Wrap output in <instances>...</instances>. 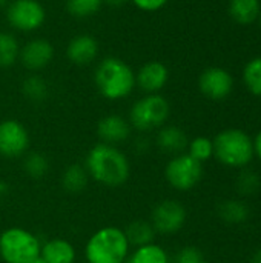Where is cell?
Wrapping results in <instances>:
<instances>
[{"label": "cell", "instance_id": "cell-1", "mask_svg": "<svg viewBox=\"0 0 261 263\" xmlns=\"http://www.w3.org/2000/svg\"><path fill=\"white\" fill-rule=\"evenodd\" d=\"M85 168L89 179L108 188L125 185L131 176V163L126 154L118 146L102 142L88 151Z\"/></svg>", "mask_w": 261, "mask_h": 263}, {"label": "cell", "instance_id": "cell-2", "mask_svg": "<svg viewBox=\"0 0 261 263\" xmlns=\"http://www.w3.org/2000/svg\"><path fill=\"white\" fill-rule=\"evenodd\" d=\"M94 82L106 100H123L135 89V71L120 57H105L98 62Z\"/></svg>", "mask_w": 261, "mask_h": 263}, {"label": "cell", "instance_id": "cell-3", "mask_svg": "<svg viewBox=\"0 0 261 263\" xmlns=\"http://www.w3.org/2000/svg\"><path fill=\"white\" fill-rule=\"evenodd\" d=\"M131 245L126 234L118 227H103L97 230L85 245L88 263H126Z\"/></svg>", "mask_w": 261, "mask_h": 263}, {"label": "cell", "instance_id": "cell-4", "mask_svg": "<svg viewBox=\"0 0 261 263\" xmlns=\"http://www.w3.org/2000/svg\"><path fill=\"white\" fill-rule=\"evenodd\" d=\"M212 143L217 160L229 168H245L255 156L252 137L238 128L223 129L215 136Z\"/></svg>", "mask_w": 261, "mask_h": 263}, {"label": "cell", "instance_id": "cell-5", "mask_svg": "<svg viewBox=\"0 0 261 263\" xmlns=\"http://www.w3.org/2000/svg\"><path fill=\"white\" fill-rule=\"evenodd\" d=\"M40 250V239L25 228L12 227L0 234V259L5 263H31Z\"/></svg>", "mask_w": 261, "mask_h": 263}, {"label": "cell", "instance_id": "cell-6", "mask_svg": "<svg viewBox=\"0 0 261 263\" xmlns=\"http://www.w3.org/2000/svg\"><path fill=\"white\" fill-rule=\"evenodd\" d=\"M169 114V102L162 94H146L131 106L128 120L138 133H151L166 125Z\"/></svg>", "mask_w": 261, "mask_h": 263}, {"label": "cell", "instance_id": "cell-7", "mask_svg": "<svg viewBox=\"0 0 261 263\" xmlns=\"http://www.w3.org/2000/svg\"><path fill=\"white\" fill-rule=\"evenodd\" d=\"M203 177V163L192 159L188 153L174 156L166 168L165 179L177 191L186 193L195 188Z\"/></svg>", "mask_w": 261, "mask_h": 263}, {"label": "cell", "instance_id": "cell-8", "mask_svg": "<svg viewBox=\"0 0 261 263\" xmlns=\"http://www.w3.org/2000/svg\"><path fill=\"white\" fill-rule=\"evenodd\" d=\"M6 20L20 32H32L43 26L46 9L38 0H11L6 6Z\"/></svg>", "mask_w": 261, "mask_h": 263}, {"label": "cell", "instance_id": "cell-9", "mask_svg": "<svg viewBox=\"0 0 261 263\" xmlns=\"http://www.w3.org/2000/svg\"><path fill=\"white\" fill-rule=\"evenodd\" d=\"M186 208L172 199L162 200L155 205L151 214V223L158 234H175L178 233L186 223Z\"/></svg>", "mask_w": 261, "mask_h": 263}, {"label": "cell", "instance_id": "cell-10", "mask_svg": "<svg viewBox=\"0 0 261 263\" xmlns=\"http://www.w3.org/2000/svg\"><path fill=\"white\" fill-rule=\"evenodd\" d=\"M29 148V133L26 126L14 119L0 122V156L6 159L23 157Z\"/></svg>", "mask_w": 261, "mask_h": 263}, {"label": "cell", "instance_id": "cell-11", "mask_svg": "<svg viewBox=\"0 0 261 263\" xmlns=\"http://www.w3.org/2000/svg\"><path fill=\"white\" fill-rule=\"evenodd\" d=\"M198 89L209 100H225L234 89V77L225 68H206L198 77Z\"/></svg>", "mask_w": 261, "mask_h": 263}, {"label": "cell", "instance_id": "cell-12", "mask_svg": "<svg viewBox=\"0 0 261 263\" xmlns=\"http://www.w3.org/2000/svg\"><path fill=\"white\" fill-rule=\"evenodd\" d=\"M54 59V46L46 39H31L20 46L18 62L31 72L45 69Z\"/></svg>", "mask_w": 261, "mask_h": 263}, {"label": "cell", "instance_id": "cell-13", "mask_svg": "<svg viewBox=\"0 0 261 263\" xmlns=\"http://www.w3.org/2000/svg\"><path fill=\"white\" fill-rule=\"evenodd\" d=\"M169 80V69L158 60L146 62L135 72V83L145 94H160Z\"/></svg>", "mask_w": 261, "mask_h": 263}, {"label": "cell", "instance_id": "cell-14", "mask_svg": "<svg viewBox=\"0 0 261 263\" xmlns=\"http://www.w3.org/2000/svg\"><path fill=\"white\" fill-rule=\"evenodd\" d=\"M131 123L128 119L118 114H108L102 117L97 123V136L102 143L108 145H120L131 136Z\"/></svg>", "mask_w": 261, "mask_h": 263}, {"label": "cell", "instance_id": "cell-15", "mask_svg": "<svg viewBox=\"0 0 261 263\" xmlns=\"http://www.w3.org/2000/svg\"><path fill=\"white\" fill-rule=\"evenodd\" d=\"M66 55L74 65H91L98 57V42L89 34H78L69 40L66 46Z\"/></svg>", "mask_w": 261, "mask_h": 263}, {"label": "cell", "instance_id": "cell-16", "mask_svg": "<svg viewBox=\"0 0 261 263\" xmlns=\"http://www.w3.org/2000/svg\"><path fill=\"white\" fill-rule=\"evenodd\" d=\"M155 143L163 153L178 156V154H183L188 149L189 139H188L186 133L180 126L163 125L157 133Z\"/></svg>", "mask_w": 261, "mask_h": 263}, {"label": "cell", "instance_id": "cell-17", "mask_svg": "<svg viewBox=\"0 0 261 263\" xmlns=\"http://www.w3.org/2000/svg\"><path fill=\"white\" fill-rule=\"evenodd\" d=\"M40 257L46 263H75L77 251L66 239H49L42 243Z\"/></svg>", "mask_w": 261, "mask_h": 263}, {"label": "cell", "instance_id": "cell-18", "mask_svg": "<svg viewBox=\"0 0 261 263\" xmlns=\"http://www.w3.org/2000/svg\"><path fill=\"white\" fill-rule=\"evenodd\" d=\"M229 15L238 25L248 26L258 20L261 12L260 0H229Z\"/></svg>", "mask_w": 261, "mask_h": 263}, {"label": "cell", "instance_id": "cell-19", "mask_svg": "<svg viewBox=\"0 0 261 263\" xmlns=\"http://www.w3.org/2000/svg\"><path fill=\"white\" fill-rule=\"evenodd\" d=\"M89 174L85 168V165L72 163L69 165L63 174H62V186L66 193L71 194H80L86 190L89 183Z\"/></svg>", "mask_w": 261, "mask_h": 263}, {"label": "cell", "instance_id": "cell-20", "mask_svg": "<svg viewBox=\"0 0 261 263\" xmlns=\"http://www.w3.org/2000/svg\"><path fill=\"white\" fill-rule=\"evenodd\" d=\"M126 239L131 245V248L145 247L155 242V230L151 222L148 220H134L131 222L125 230Z\"/></svg>", "mask_w": 261, "mask_h": 263}, {"label": "cell", "instance_id": "cell-21", "mask_svg": "<svg viewBox=\"0 0 261 263\" xmlns=\"http://www.w3.org/2000/svg\"><path fill=\"white\" fill-rule=\"evenodd\" d=\"M217 211H218V217L228 225H242L249 217L248 205L242 200H237V199L223 200L218 205Z\"/></svg>", "mask_w": 261, "mask_h": 263}, {"label": "cell", "instance_id": "cell-22", "mask_svg": "<svg viewBox=\"0 0 261 263\" xmlns=\"http://www.w3.org/2000/svg\"><path fill=\"white\" fill-rule=\"evenodd\" d=\"M128 263H171V259L166 253V250L160 245L149 243L145 247L134 248L132 253H129Z\"/></svg>", "mask_w": 261, "mask_h": 263}, {"label": "cell", "instance_id": "cell-23", "mask_svg": "<svg viewBox=\"0 0 261 263\" xmlns=\"http://www.w3.org/2000/svg\"><path fill=\"white\" fill-rule=\"evenodd\" d=\"M20 43L14 34L0 31V68H9L18 62Z\"/></svg>", "mask_w": 261, "mask_h": 263}, {"label": "cell", "instance_id": "cell-24", "mask_svg": "<svg viewBox=\"0 0 261 263\" xmlns=\"http://www.w3.org/2000/svg\"><path fill=\"white\" fill-rule=\"evenodd\" d=\"M22 92L31 102H43L48 97V83L38 74H31L23 80Z\"/></svg>", "mask_w": 261, "mask_h": 263}, {"label": "cell", "instance_id": "cell-25", "mask_svg": "<svg viewBox=\"0 0 261 263\" xmlns=\"http://www.w3.org/2000/svg\"><path fill=\"white\" fill-rule=\"evenodd\" d=\"M23 171L31 179H43L49 171V160L42 153H28L23 156Z\"/></svg>", "mask_w": 261, "mask_h": 263}, {"label": "cell", "instance_id": "cell-26", "mask_svg": "<svg viewBox=\"0 0 261 263\" xmlns=\"http://www.w3.org/2000/svg\"><path fill=\"white\" fill-rule=\"evenodd\" d=\"M243 82L251 94L261 97V55L246 63L243 69Z\"/></svg>", "mask_w": 261, "mask_h": 263}, {"label": "cell", "instance_id": "cell-27", "mask_svg": "<svg viewBox=\"0 0 261 263\" xmlns=\"http://www.w3.org/2000/svg\"><path fill=\"white\" fill-rule=\"evenodd\" d=\"M188 154L197 162L203 163L214 156V143L209 137L198 136L188 143Z\"/></svg>", "mask_w": 261, "mask_h": 263}, {"label": "cell", "instance_id": "cell-28", "mask_svg": "<svg viewBox=\"0 0 261 263\" xmlns=\"http://www.w3.org/2000/svg\"><path fill=\"white\" fill-rule=\"evenodd\" d=\"M103 0H66V8L71 15L86 18L94 15L100 9Z\"/></svg>", "mask_w": 261, "mask_h": 263}, {"label": "cell", "instance_id": "cell-29", "mask_svg": "<svg viewBox=\"0 0 261 263\" xmlns=\"http://www.w3.org/2000/svg\"><path fill=\"white\" fill-rule=\"evenodd\" d=\"M260 186L261 179L255 171L245 170L240 173V176L237 179V190L242 196H252V194L258 193Z\"/></svg>", "mask_w": 261, "mask_h": 263}, {"label": "cell", "instance_id": "cell-30", "mask_svg": "<svg viewBox=\"0 0 261 263\" xmlns=\"http://www.w3.org/2000/svg\"><path fill=\"white\" fill-rule=\"evenodd\" d=\"M172 263H206V257L197 247H183L175 254Z\"/></svg>", "mask_w": 261, "mask_h": 263}, {"label": "cell", "instance_id": "cell-31", "mask_svg": "<svg viewBox=\"0 0 261 263\" xmlns=\"http://www.w3.org/2000/svg\"><path fill=\"white\" fill-rule=\"evenodd\" d=\"M140 11L145 12H155L160 11L169 0H131Z\"/></svg>", "mask_w": 261, "mask_h": 263}, {"label": "cell", "instance_id": "cell-32", "mask_svg": "<svg viewBox=\"0 0 261 263\" xmlns=\"http://www.w3.org/2000/svg\"><path fill=\"white\" fill-rule=\"evenodd\" d=\"M254 153L261 160V129L257 133V136L254 139Z\"/></svg>", "mask_w": 261, "mask_h": 263}, {"label": "cell", "instance_id": "cell-33", "mask_svg": "<svg viewBox=\"0 0 261 263\" xmlns=\"http://www.w3.org/2000/svg\"><path fill=\"white\" fill-rule=\"evenodd\" d=\"M8 193H9V186L5 182H0V203L8 197Z\"/></svg>", "mask_w": 261, "mask_h": 263}, {"label": "cell", "instance_id": "cell-34", "mask_svg": "<svg viewBox=\"0 0 261 263\" xmlns=\"http://www.w3.org/2000/svg\"><path fill=\"white\" fill-rule=\"evenodd\" d=\"M251 263H261V248L255 251V254L252 256V260H251Z\"/></svg>", "mask_w": 261, "mask_h": 263}, {"label": "cell", "instance_id": "cell-35", "mask_svg": "<svg viewBox=\"0 0 261 263\" xmlns=\"http://www.w3.org/2000/svg\"><path fill=\"white\" fill-rule=\"evenodd\" d=\"M103 2H106V3H109V5H115V6H118V5H123L125 2H128V0H103Z\"/></svg>", "mask_w": 261, "mask_h": 263}, {"label": "cell", "instance_id": "cell-36", "mask_svg": "<svg viewBox=\"0 0 261 263\" xmlns=\"http://www.w3.org/2000/svg\"><path fill=\"white\" fill-rule=\"evenodd\" d=\"M9 3V0H0V8H6Z\"/></svg>", "mask_w": 261, "mask_h": 263}, {"label": "cell", "instance_id": "cell-37", "mask_svg": "<svg viewBox=\"0 0 261 263\" xmlns=\"http://www.w3.org/2000/svg\"><path fill=\"white\" fill-rule=\"evenodd\" d=\"M31 263H46V262H45V260H43V259H42V257L38 256L37 259H34V260H32V262H31Z\"/></svg>", "mask_w": 261, "mask_h": 263}, {"label": "cell", "instance_id": "cell-38", "mask_svg": "<svg viewBox=\"0 0 261 263\" xmlns=\"http://www.w3.org/2000/svg\"><path fill=\"white\" fill-rule=\"evenodd\" d=\"M258 22H260V28H261V12H260V15H258Z\"/></svg>", "mask_w": 261, "mask_h": 263}]
</instances>
